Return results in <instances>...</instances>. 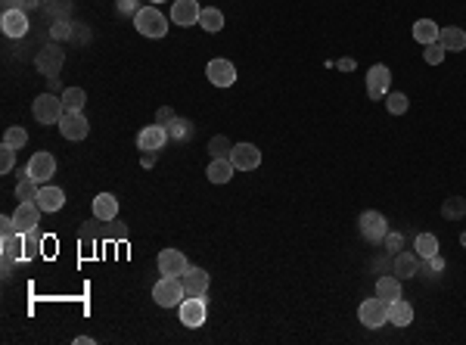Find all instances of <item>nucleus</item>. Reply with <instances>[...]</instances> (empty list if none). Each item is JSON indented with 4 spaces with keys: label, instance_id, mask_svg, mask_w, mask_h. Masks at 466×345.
Returning <instances> with one entry per match:
<instances>
[{
    "label": "nucleus",
    "instance_id": "nucleus-26",
    "mask_svg": "<svg viewBox=\"0 0 466 345\" xmlns=\"http://www.w3.org/2000/svg\"><path fill=\"white\" fill-rule=\"evenodd\" d=\"M438 35H442V29H438L432 19H417L414 22V38L419 44H435Z\"/></svg>",
    "mask_w": 466,
    "mask_h": 345
},
{
    "label": "nucleus",
    "instance_id": "nucleus-24",
    "mask_svg": "<svg viewBox=\"0 0 466 345\" xmlns=\"http://www.w3.org/2000/svg\"><path fill=\"white\" fill-rule=\"evenodd\" d=\"M233 162L230 159H211L209 162V168H205V177H209L211 184H227L230 177H233Z\"/></svg>",
    "mask_w": 466,
    "mask_h": 345
},
{
    "label": "nucleus",
    "instance_id": "nucleus-49",
    "mask_svg": "<svg viewBox=\"0 0 466 345\" xmlns=\"http://www.w3.org/2000/svg\"><path fill=\"white\" fill-rule=\"evenodd\" d=\"M140 162H143V165H146V168H150V165H152V162H156V152H143V156H140Z\"/></svg>",
    "mask_w": 466,
    "mask_h": 345
},
{
    "label": "nucleus",
    "instance_id": "nucleus-19",
    "mask_svg": "<svg viewBox=\"0 0 466 345\" xmlns=\"http://www.w3.org/2000/svg\"><path fill=\"white\" fill-rule=\"evenodd\" d=\"M181 283H184V293H186V296H205V289H209L211 277H209V271H202V268H190V271H186V274L181 277Z\"/></svg>",
    "mask_w": 466,
    "mask_h": 345
},
{
    "label": "nucleus",
    "instance_id": "nucleus-8",
    "mask_svg": "<svg viewBox=\"0 0 466 345\" xmlns=\"http://www.w3.org/2000/svg\"><path fill=\"white\" fill-rule=\"evenodd\" d=\"M156 264H159V274L162 277H184L186 271H190V262H186V255L181 249H162Z\"/></svg>",
    "mask_w": 466,
    "mask_h": 345
},
{
    "label": "nucleus",
    "instance_id": "nucleus-53",
    "mask_svg": "<svg viewBox=\"0 0 466 345\" xmlns=\"http://www.w3.org/2000/svg\"><path fill=\"white\" fill-rule=\"evenodd\" d=\"M460 243H463V246H466V234H463V236H460Z\"/></svg>",
    "mask_w": 466,
    "mask_h": 345
},
{
    "label": "nucleus",
    "instance_id": "nucleus-43",
    "mask_svg": "<svg viewBox=\"0 0 466 345\" xmlns=\"http://www.w3.org/2000/svg\"><path fill=\"white\" fill-rule=\"evenodd\" d=\"M13 234H19L16 221H13V215H3L0 218V236H13Z\"/></svg>",
    "mask_w": 466,
    "mask_h": 345
},
{
    "label": "nucleus",
    "instance_id": "nucleus-50",
    "mask_svg": "<svg viewBox=\"0 0 466 345\" xmlns=\"http://www.w3.org/2000/svg\"><path fill=\"white\" fill-rule=\"evenodd\" d=\"M3 10H19V0H3Z\"/></svg>",
    "mask_w": 466,
    "mask_h": 345
},
{
    "label": "nucleus",
    "instance_id": "nucleus-32",
    "mask_svg": "<svg viewBox=\"0 0 466 345\" xmlns=\"http://www.w3.org/2000/svg\"><path fill=\"white\" fill-rule=\"evenodd\" d=\"M442 218H448V221H460V218H466V199H463V196H451V199H444V205H442Z\"/></svg>",
    "mask_w": 466,
    "mask_h": 345
},
{
    "label": "nucleus",
    "instance_id": "nucleus-10",
    "mask_svg": "<svg viewBox=\"0 0 466 345\" xmlns=\"http://www.w3.org/2000/svg\"><path fill=\"white\" fill-rule=\"evenodd\" d=\"M59 134L65 141H84L90 134V122L84 118V112H63L59 118Z\"/></svg>",
    "mask_w": 466,
    "mask_h": 345
},
{
    "label": "nucleus",
    "instance_id": "nucleus-33",
    "mask_svg": "<svg viewBox=\"0 0 466 345\" xmlns=\"http://www.w3.org/2000/svg\"><path fill=\"white\" fill-rule=\"evenodd\" d=\"M414 249H417V255H419V258H432V255H438V236H435V234H419L417 240H414Z\"/></svg>",
    "mask_w": 466,
    "mask_h": 345
},
{
    "label": "nucleus",
    "instance_id": "nucleus-34",
    "mask_svg": "<svg viewBox=\"0 0 466 345\" xmlns=\"http://www.w3.org/2000/svg\"><path fill=\"white\" fill-rule=\"evenodd\" d=\"M25 236V255H22V262H35L38 255H41V230H29V234H22Z\"/></svg>",
    "mask_w": 466,
    "mask_h": 345
},
{
    "label": "nucleus",
    "instance_id": "nucleus-1",
    "mask_svg": "<svg viewBox=\"0 0 466 345\" xmlns=\"http://www.w3.org/2000/svg\"><path fill=\"white\" fill-rule=\"evenodd\" d=\"M134 29H137L143 38H152V41H159V38L168 35V19H165L162 13L156 10V6H140L137 16H134Z\"/></svg>",
    "mask_w": 466,
    "mask_h": 345
},
{
    "label": "nucleus",
    "instance_id": "nucleus-41",
    "mask_svg": "<svg viewBox=\"0 0 466 345\" xmlns=\"http://www.w3.org/2000/svg\"><path fill=\"white\" fill-rule=\"evenodd\" d=\"M16 168V150L13 147H0V171H3V175H10V171Z\"/></svg>",
    "mask_w": 466,
    "mask_h": 345
},
{
    "label": "nucleus",
    "instance_id": "nucleus-2",
    "mask_svg": "<svg viewBox=\"0 0 466 345\" xmlns=\"http://www.w3.org/2000/svg\"><path fill=\"white\" fill-rule=\"evenodd\" d=\"M152 298H156L159 308H177V305L186 298L181 277H162V280L152 287Z\"/></svg>",
    "mask_w": 466,
    "mask_h": 345
},
{
    "label": "nucleus",
    "instance_id": "nucleus-28",
    "mask_svg": "<svg viewBox=\"0 0 466 345\" xmlns=\"http://www.w3.org/2000/svg\"><path fill=\"white\" fill-rule=\"evenodd\" d=\"M199 25L215 35V31L224 29V13L218 10V6H202V13H199Z\"/></svg>",
    "mask_w": 466,
    "mask_h": 345
},
{
    "label": "nucleus",
    "instance_id": "nucleus-29",
    "mask_svg": "<svg viewBox=\"0 0 466 345\" xmlns=\"http://www.w3.org/2000/svg\"><path fill=\"white\" fill-rule=\"evenodd\" d=\"M0 255H3V258H13V262H19V258L25 255V236H22V234L3 236V243H0Z\"/></svg>",
    "mask_w": 466,
    "mask_h": 345
},
{
    "label": "nucleus",
    "instance_id": "nucleus-7",
    "mask_svg": "<svg viewBox=\"0 0 466 345\" xmlns=\"http://www.w3.org/2000/svg\"><path fill=\"white\" fill-rule=\"evenodd\" d=\"M177 311H181V323L190 330L202 327L205 323V314H209V305H205L202 296H186L181 305H177Z\"/></svg>",
    "mask_w": 466,
    "mask_h": 345
},
{
    "label": "nucleus",
    "instance_id": "nucleus-36",
    "mask_svg": "<svg viewBox=\"0 0 466 345\" xmlns=\"http://www.w3.org/2000/svg\"><path fill=\"white\" fill-rule=\"evenodd\" d=\"M3 143H6V147H13V150H22L25 143H29V131L19 128V125H13V128H6Z\"/></svg>",
    "mask_w": 466,
    "mask_h": 345
},
{
    "label": "nucleus",
    "instance_id": "nucleus-16",
    "mask_svg": "<svg viewBox=\"0 0 466 345\" xmlns=\"http://www.w3.org/2000/svg\"><path fill=\"white\" fill-rule=\"evenodd\" d=\"M0 29H3L6 38H25L29 35V16H25V10H3Z\"/></svg>",
    "mask_w": 466,
    "mask_h": 345
},
{
    "label": "nucleus",
    "instance_id": "nucleus-45",
    "mask_svg": "<svg viewBox=\"0 0 466 345\" xmlns=\"http://www.w3.org/2000/svg\"><path fill=\"white\" fill-rule=\"evenodd\" d=\"M171 118H175V109H171V106H162V109L156 112V125H162V128L171 122Z\"/></svg>",
    "mask_w": 466,
    "mask_h": 345
},
{
    "label": "nucleus",
    "instance_id": "nucleus-30",
    "mask_svg": "<svg viewBox=\"0 0 466 345\" xmlns=\"http://www.w3.org/2000/svg\"><path fill=\"white\" fill-rule=\"evenodd\" d=\"M41 187H44V184H38L35 177H29V175H25L22 181L16 184V196H19V202H35L38 193H41Z\"/></svg>",
    "mask_w": 466,
    "mask_h": 345
},
{
    "label": "nucleus",
    "instance_id": "nucleus-37",
    "mask_svg": "<svg viewBox=\"0 0 466 345\" xmlns=\"http://www.w3.org/2000/svg\"><path fill=\"white\" fill-rule=\"evenodd\" d=\"M385 106H389L392 115H404L408 112V94H401V90H389V97H385Z\"/></svg>",
    "mask_w": 466,
    "mask_h": 345
},
{
    "label": "nucleus",
    "instance_id": "nucleus-18",
    "mask_svg": "<svg viewBox=\"0 0 466 345\" xmlns=\"http://www.w3.org/2000/svg\"><path fill=\"white\" fill-rule=\"evenodd\" d=\"M392 274L401 277V280H410V277H417V274H419V255H414V252H395Z\"/></svg>",
    "mask_w": 466,
    "mask_h": 345
},
{
    "label": "nucleus",
    "instance_id": "nucleus-38",
    "mask_svg": "<svg viewBox=\"0 0 466 345\" xmlns=\"http://www.w3.org/2000/svg\"><path fill=\"white\" fill-rule=\"evenodd\" d=\"M72 35H75V25H72L69 19H56V22H53V29H50L53 41H69Z\"/></svg>",
    "mask_w": 466,
    "mask_h": 345
},
{
    "label": "nucleus",
    "instance_id": "nucleus-39",
    "mask_svg": "<svg viewBox=\"0 0 466 345\" xmlns=\"http://www.w3.org/2000/svg\"><path fill=\"white\" fill-rule=\"evenodd\" d=\"M44 10L50 13L53 19H69V10H72V0H47Z\"/></svg>",
    "mask_w": 466,
    "mask_h": 345
},
{
    "label": "nucleus",
    "instance_id": "nucleus-12",
    "mask_svg": "<svg viewBox=\"0 0 466 345\" xmlns=\"http://www.w3.org/2000/svg\"><path fill=\"white\" fill-rule=\"evenodd\" d=\"M25 175L35 177L38 184H47L56 175V159H53L50 152H35V156L29 159V165H25Z\"/></svg>",
    "mask_w": 466,
    "mask_h": 345
},
{
    "label": "nucleus",
    "instance_id": "nucleus-4",
    "mask_svg": "<svg viewBox=\"0 0 466 345\" xmlns=\"http://www.w3.org/2000/svg\"><path fill=\"white\" fill-rule=\"evenodd\" d=\"M357 317H361V323L367 330H379L389 323V302H383V298H364L361 308H357Z\"/></svg>",
    "mask_w": 466,
    "mask_h": 345
},
{
    "label": "nucleus",
    "instance_id": "nucleus-5",
    "mask_svg": "<svg viewBox=\"0 0 466 345\" xmlns=\"http://www.w3.org/2000/svg\"><path fill=\"white\" fill-rule=\"evenodd\" d=\"M35 65H38V72H41V75H47V78H59V72H63V65H65V50L59 47L56 41L47 44L44 50H38Z\"/></svg>",
    "mask_w": 466,
    "mask_h": 345
},
{
    "label": "nucleus",
    "instance_id": "nucleus-42",
    "mask_svg": "<svg viewBox=\"0 0 466 345\" xmlns=\"http://www.w3.org/2000/svg\"><path fill=\"white\" fill-rule=\"evenodd\" d=\"M115 10L122 13V16H137V10H140V6H137V0H118V3H115Z\"/></svg>",
    "mask_w": 466,
    "mask_h": 345
},
{
    "label": "nucleus",
    "instance_id": "nucleus-31",
    "mask_svg": "<svg viewBox=\"0 0 466 345\" xmlns=\"http://www.w3.org/2000/svg\"><path fill=\"white\" fill-rule=\"evenodd\" d=\"M84 103H88V94H84V88H65V90H63V106H65V112H81Z\"/></svg>",
    "mask_w": 466,
    "mask_h": 345
},
{
    "label": "nucleus",
    "instance_id": "nucleus-27",
    "mask_svg": "<svg viewBox=\"0 0 466 345\" xmlns=\"http://www.w3.org/2000/svg\"><path fill=\"white\" fill-rule=\"evenodd\" d=\"M165 131H168V141H177V143H184V141H190L193 137V122H186V118H171L168 125H165Z\"/></svg>",
    "mask_w": 466,
    "mask_h": 345
},
{
    "label": "nucleus",
    "instance_id": "nucleus-3",
    "mask_svg": "<svg viewBox=\"0 0 466 345\" xmlns=\"http://www.w3.org/2000/svg\"><path fill=\"white\" fill-rule=\"evenodd\" d=\"M357 230H361V236L367 243H383L385 234H389V221H385L383 211H361V218H357Z\"/></svg>",
    "mask_w": 466,
    "mask_h": 345
},
{
    "label": "nucleus",
    "instance_id": "nucleus-17",
    "mask_svg": "<svg viewBox=\"0 0 466 345\" xmlns=\"http://www.w3.org/2000/svg\"><path fill=\"white\" fill-rule=\"evenodd\" d=\"M13 221H16L19 234H29V230H35L38 221H41V205H38V202H19V209L13 211Z\"/></svg>",
    "mask_w": 466,
    "mask_h": 345
},
{
    "label": "nucleus",
    "instance_id": "nucleus-35",
    "mask_svg": "<svg viewBox=\"0 0 466 345\" xmlns=\"http://www.w3.org/2000/svg\"><path fill=\"white\" fill-rule=\"evenodd\" d=\"M230 150H233V143L224 134H218V137L209 141V156L211 159H230Z\"/></svg>",
    "mask_w": 466,
    "mask_h": 345
},
{
    "label": "nucleus",
    "instance_id": "nucleus-15",
    "mask_svg": "<svg viewBox=\"0 0 466 345\" xmlns=\"http://www.w3.org/2000/svg\"><path fill=\"white\" fill-rule=\"evenodd\" d=\"M165 143H168V131L162 125H150V128H143L137 134L140 152H159V150H165Z\"/></svg>",
    "mask_w": 466,
    "mask_h": 345
},
{
    "label": "nucleus",
    "instance_id": "nucleus-47",
    "mask_svg": "<svg viewBox=\"0 0 466 345\" xmlns=\"http://www.w3.org/2000/svg\"><path fill=\"white\" fill-rule=\"evenodd\" d=\"M426 262H429V271H435V274H442V271H444V258L432 255V258H426Z\"/></svg>",
    "mask_w": 466,
    "mask_h": 345
},
{
    "label": "nucleus",
    "instance_id": "nucleus-22",
    "mask_svg": "<svg viewBox=\"0 0 466 345\" xmlns=\"http://www.w3.org/2000/svg\"><path fill=\"white\" fill-rule=\"evenodd\" d=\"M35 202L41 205V211H47V215H50V211H59V209L65 205V193H63L59 187H50V184H44Z\"/></svg>",
    "mask_w": 466,
    "mask_h": 345
},
{
    "label": "nucleus",
    "instance_id": "nucleus-25",
    "mask_svg": "<svg viewBox=\"0 0 466 345\" xmlns=\"http://www.w3.org/2000/svg\"><path fill=\"white\" fill-rule=\"evenodd\" d=\"M376 296L383 298V302H395V298H401V277H379L376 280Z\"/></svg>",
    "mask_w": 466,
    "mask_h": 345
},
{
    "label": "nucleus",
    "instance_id": "nucleus-9",
    "mask_svg": "<svg viewBox=\"0 0 466 345\" xmlns=\"http://www.w3.org/2000/svg\"><path fill=\"white\" fill-rule=\"evenodd\" d=\"M392 90V72L389 65L376 63L373 69H367V97L370 99H385Z\"/></svg>",
    "mask_w": 466,
    "mask_h": 345
},
{
    "label": "nucleus",
    "instance_id": "nucleus-13",
    "mask_svg": "<svg viewBox=\"0 0 466 345\" xmlns=\"http://www.w3.org/2000/svg\"><path fill=\"white\" fill-rule=\"evenodd\" d=\"M205 78H209L215 88H230V84L236 81V65H233L230 59H211V63L205 65Z\"/></svg>",
    "mask_w": 466,
    "mask_h": 345
},
{
    "label": "nucleus",
    "instance_id": "nucleus-46",
    "mask_svg": "<svg viewBox=\"0 0 466 345\" xmlns=\"http://www.w3.org/2000/svg\"><path fill=\"white\" fill-rule=\"evenodd\" d=\"M385 249H395V252H401V243H404V236L401 234H385Z\"/></svg>",
    "mask_w": 466,
    "mask_h": 345
},
{
    "label": "nucleus",
    "instance_id": "nucleus-6",
    "mask_svg": "<svg viewBox=\"0 0 466 345\" xmlns=\"http://www.w3.org/2000/svg\"><path fill=\"white\" fill-rule=\"evenodd\" d=\"M31 112H35V118L41 125H59V118H63V112H65L63 97L41 94V97L35 99V106H31Z\"/></svg>",
    "mask_w": 466,
    "mask_h": 345
},
{
    "label": "nucleus",
    "instance_id": "nucleus-48",
    "mask_svg": "<svg viewBox=\"0 0 466 345\" xmlns=\"http://www.w3.org/2000/svg\"><path fill=\"white\" fill-rule=\"evenodd\" d=\"M35 6H41V0H19V10H35Z\"/></svg>",
    "mask_w": 466,
    "mask_h": 345
},
{
    "label": "nucleus",
    "instance_id": "nucleus-20",
    "mask_svg": "<svg viewBox=\"0 0 466 345\" xmlns=\"http://www.w3.org/2000/svg\"><path fill=\"white\" fill-rule=\"evenodd\" d=\"M93 218H97V221H115L118 218V196H112V193L93 196Z\"/></svg>",
    "mask_w": 466,
    "mask_h": 345
},
{
    "label": "nucleus",
    "instance_id": "nucleus-40",
    "mask_svg": "<svg viewBox=\"0 0 466 345\" xmlns=\"http://www.w3.org/2000/svg\"><path fill=\"white\" fill-rule=\"evenodd\" d=\"M444 53H448V50H444L438 41H435V44H426V50H423V59H426V63H429V65H442Z\"/></svg>",
    "mask_w": 466,
    "mask_h": 345
},
{
    "label": "nucleus",
    "instance_id": "nucleus-11",
    "mask_svg": "<svg viewBox=\"0 0 466 345\" xmlns=\"http://www.w3.org/2000/svg\"><path fill=\"white\" fill-rule=\"evenodd\" d=\"M230 162L236 171H255L258 165H262V150H258L255 143H233Z\"/></svg>",
    "mask_w": 466,
    "mask_h": 345
},
{
    "label": "nucleus",
    "instance_id": "nucleus-14",
    "mask_svg": "<svg viewBox=\"0 0 466 345\" xmlns=\"http://www.w3.org/2000/svg\"><path fill=\"white\" fill-rule=\"evenodd\" d=\"M199 0H175L171 3V22L181 25V29H190V25H199Z\"/></svg>",
    "mask_w": 466,
    "mask_h": 345
},
{
    "label": "nucleus",
    "instance_id": "nucleus-21",
    "mask_svg": "<svg viewBox=\"0 0 466 345\" xmlns=\"http://www.w3.org/2000/svg\"><path fill=\"white\" fill-rule=\"evenodd\" d=\"M389 323L392 327H410V323H414V305H410L408 298L389 302Z\"/></svg>",
    "mask_w": 466,
    "mask_h": 345
},
{
    "label": "nucleus",
    "instance_id": "nucleus-23",
    "mask_svg": "<svg viewBox=\"0 0 466 345\" xmlns=\"http://www.w3.org/2000/svg\"><path fill=\"white\" fill-rule=\"evenodd\" d=\"M438 44L448 53H460V50H466V31L457 29V25H448V29H442V35H438Z\"/></svg>",
    "mask_w": 466,
    "mask_h": 345
},
{
    "label": "nucleus",
    "instance_id": "nucleus-51",
    "mask_svg": "<svg viewBox=\"0 0 466 345\" xmlns=\"http://www.w3.org/2000/svg\"><path fill=\"white\" fill-rule=\"evenodd\" d=\"M93 342V336H78V339H75V345H90Z\"/></svg>",
    "mask_w": 466,
    "mask_h": 345
},
{
    "label": "nucleus",
    "instance_id": "nucleus-44",
    "mask_svg": "<svg viewBox=\"0 0 466 345\" xmlns=\"http://www.w3.org/2000/svg\"><path fill=\"white\" fill-rule=\"evenodd\" d=\"M93 240H97V227H93V221H88L81 227V243H84V246H90Z\"/></svg>",
    "mask_w": 466,
    "mask_h": 345
},
{
    "label": "nucleus",
    "instance_id": "nucleus-52",
    "mask_svg": "<svg viewBox=\"0 0 466 345\" xmlns=\"http://www.w3.org/2000/svg\"><path fill=\"white\" fill-rule=\"evenodd\" d=\"M150 3H165V0H150Z\"/></svg>",
    "mask_w": 466,
    "mask_h": 345
}]
</instances>
